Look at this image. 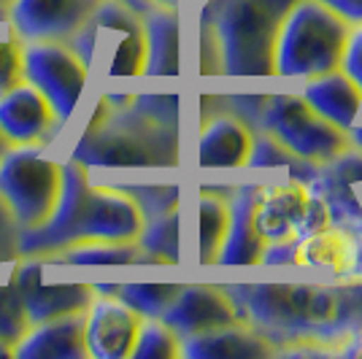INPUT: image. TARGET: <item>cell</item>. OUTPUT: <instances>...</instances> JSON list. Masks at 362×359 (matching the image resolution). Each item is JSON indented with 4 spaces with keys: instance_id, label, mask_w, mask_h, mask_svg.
Returning a JSON list of instances; mask_svg holds the SVG:
<instances>
[{
    "instance_id": "obj_23",
    "label": "cell",
    "mask_w": 362,
    "mask_h": 359,
    "mask_svg": "<svg viewBox=\"0 0 362 359\" xmlns=\"http://www.w3.org/2000/svg\"><path fill=\"white\" fill-rule=\"evenodd\" d=\"M44 265H76V268L141 265V249L138 243H76L57 254L44 257Z\"/></svg>"
},
{
    "instance_id": "obj_16",
    "label": "cell",
    "mask_w": 362,
    "mask_h": 359,
    "mask_svg": "<svg viewBox=\"0 0 362 359\" xmlns=\"http://www.w3.org/2000/svg\"><path fill=\"white\" fill-rule=\"evenodd\" d=\"M300 98L317 111L322 119L341 127V130H351L362 117V87L349 78L341 68L330 71V73L314 76L303 81Z\"/></svg>"
},
{
    "instance_id": "obj_5",
    "label": "cell",
    "mask_w": 362,
    "mask_h": 359,
    "mask_svg": "<svg viewBox=\"0 0 362 359\" xmlns=\"http://www.w3.org/2000/svg\"><path fill=\"white\" fill-rule=\"evenodd\" d=\"M351 22L322 0H295L273 44V78H314L341 68Z\"/></svg>"
},
{
    "instance_id": "obj_39",
    "label": "cell",
    "mask_w": 362,
    "mask_h": 359,
    "mask_svg": "<svg viewBox=\"0 0 362 359\" xmlns=\"http://www.w3.org/2000/svg\"><path fill=\"white\" fill-rule=\"evenodd\" d=\"M8 151H11V141H8V138H6V135L0 133V160H3V157H6V154H8Z\"/></svg>"
},
{
    "instance_id": "obj_42",
    "label": "cell",
    "mask_w": 362,
    "mask_h": 359,
    "mask_svg": "<svg viewBox=\"0 0 362 359\" xmlns=\"http://www.w3.org/2000/svg\"><path fill=\"white\" fill-rule=\"evenodd\" d=\"M197 3H203V0H197Z\"/></svg>"
},
{
    "instance_id": "obj_21",
    "label": "cell",
    "mask_w": 362,
    "mask_h": 359,
    "mask_svg": "<svg viewBox=\"0 0 362 359\" xmlns=\"http://www.w3.org/2000/svg\"><path fill=\"white\" fill-rule=\"evenodd\" d=\"M235 184H200L197 187V265H214V259L219 254V246L227 235L230 225V197H233Z\"/></svg>"
},
{
    "instance_id": "obj_10",
    "label": "cell",
    "mask_w": 362,
    "mask_h": 359,
    "mask_svg": "<svg viewBox=\"0 0 362 359\" xmlns=\"http://www.w3.org/2000/svg\"><path fill=\"white\" fill-rule=\"evenodd\" d=\"M100 0H14L8 22L19 41H60L68 44L92 16Z\"/></svg>"
},
{
    "instance_id": "obj_25",
    "label": "cell",
    "mask_w": 362,
    "mask_h": 359,
    "mask_svg": "<svg viewBox=\"0 0 362 359\" xmlns=\"http://www.w3.org/2000/svg\"><path fill=\"white\" fill-rule=\"evenodd\" d=\"M114 187L122 189L127 197H133L138 211L144 213V222L173 208H181V184H176V181H163V184L160 181L157 184H151V181H119Z\"/></svg>"
},
{
    "instance_id": "obj_33",
    "label": "cell",
    "mask_w": 362,
    "mask_h": 359,
    "mask_svg": "<svg viewBox=\"0 0 362 359\" xmlns=\"http://www.w3.org/2000/svg\"><path fill=\"white\" fill-rule=\"evenodd\" d=\"M322 3H327L330 8H335L351 25L362 22V0H322Z\"/></svg>"
},
{
    "instance_id": "obj_38",
    "label": "cell",
    "mask_w": 362,
    "mask_h": 359,
    "mask_svg": "<svg viewBox=\"0 0 362 359\" xmlns=\"http://www.w3.org/2000/svg\"><path fill=\"white\" fill-rule=\"evenodd\" d=\"M0 359H14V346H8L0 341Z\"/></svg>"
},
{
    "instance_id": "obj_41",
    "label": "cell",
    "mask_w": 362,
    "mask_h": 359,
    "mask_svg": "<svg viewBox=\"0 0 362 359\" xmlns=\"http://www.w3.org/2000/svg\"><path fill=\"white\" fill-rule=\"evenodd\" d=\"M11 3H14V0H0V8H8Z\"/></svg>"
},
{
    "instance_id": "obj_40",
    "label": "cell",
    "mask_w": 362,
    "mask_h": 359,
    "mask_svg": "<svg viewBox=\"0 0 362 359\" xmlns=\"http://www.w3.org/2000/svg\"><path fill=\"white\" fill-rule=\"evenodd\" d=\"M0 22H8V8H0Z\"/></svg>"
},
{
    "instance_id": "obj_13",
    "label": "cell",
    "mask_w": 362,
    "mask_h": 359,
    "mask_svg": "<svg viewBox=\"0 0 362 359\" xmlns=\"http://www.w3.org/2000/svg\"><path fill=\"white\" fill-rule=\"evenodd\" d=\"M255 130L235 114L214 111L200 117L195 163L200 170H241L252 151Z\"/></svg>"
},
{
    "instance_id": "obj_6",
    "label": "cell",
    "mask_w": 362,
    "mask_h": 359,
    "mask_svg": "<svg viewBox=\"0 0 362 359\" xmlns=\"http://www.w3.org/2000/svg\"><path fill=\"white\" fill-rule=\"evenodd\" d=\"M62 163L49 157L44 143L11 146L0 160V200L14 213L19 230H35L60 200Z\"/></svg>"
},
{
    "instance_id": "obj_8",
    "label": "cell",
    "mask_w": 362,
    "mask_h": 359,
    "mask_svg": "<svg viewBox=\"0 0 362 359\" xmlns=\"http://www.w3.org/2000/svg\"><path fill=\"white\" fill-rule=\"evenodd\" d=\"M16 286L25 314L33 324L52 322L60 316L84 314L95 300L92 284H74V281H44V259L41 257H19L14 262V273L8 278Z\"/></svg>"
},
{
    "instance_id": "obj_35",
    "label": "cell",
    "mask_w": 362,
    "mask_h": 359,
    "mask_svg": "<svg viewBox=\"0 0 362 359\" xmlns=\"http://www.w3.org/2000/svg\"><path fill=\"white\" fill-rule=\"evenodd\" d=\"M338 357H354V359H362V335H360V338H354V341H349L346 346H341Z\"/></svg>"
},
{
    "instance_id": "obj_18",
    "label": "cell",
    "mask_w": 362,
    "mask_h": 359,
    "mask_svg": "<svg viewBox=\"0 0 362 359\" xmlns=\"http://www.w3.org/2000/svg\"><path fill=\"white\" fill-rule=\"evenodd\" d=\"M84 314L33 324L14 346V359H87Z\"/></svg>"
},
{
    "instance_id": "obj_17",
    "label": "cell",
    "mask_w": 362,
    "mask_h": 359,
    "mask_svg": "<svg viewBox=\"0 0 362 359\" xmlns=\"http://www.w3.org/2000/svg\"><path fill=\"white\" fill-rule=\"evenodd\" d=\"M181 357L187 359H271L273 348L255 327L235 322L225 327L197 332L181 341Z\"/></svg>"
},
{
    "instance_id": "obj_12",
    "label": "cell",
    "mask_w": 362,
    "mask_h": 359,
    "mask_svg": "<svg viewBox=\"0 0 362 359\" xmlns=\"http://www.w3.org/2000/svg\"><path fill=\"white\" fill-rule=\"evenodd\" d=\"M141 316L119 298L95 295L84 311V343L92 359H130L136 346Z\"/></svg>"
},
{
    "instance_id": "obj_9",
    "label": "cell",
    "mask_w": 362,
    "mask_h": 359,
    "mask_svg": "<svg viewBox=\"0 0 362 359\" xmlns=\"http://www.w3.org/2000/svg\"><path fill=\"white\" fill-rule=\"evenodd\" d=\"M311 200V187L298 176L257 181L255 225L265 243L303 238V216Z\"/></svg>"
},
{
    "instance_id": "obj_2",
    "label": "cell",
    "mask_w": 362,
    "mask_h": 359,
    "mask_svg": "<svg viewBox=\"0 0 362 359\" xmlns=\"http://www.w3.org/2000/svg\"><path fill=\"white\" fill-rule=\"evenodd\" d=\"M71 160L87 170H173L181 165V95L133 92L124 105L98 100Z\"/></svg>"
},
{
    "instance_id": "obj_28",
    "label": "cell",
    "mask_w": 362,
    "mask_h": 359,
    "mask_svg": "<svg viewBox=\"0 0 362 359\" xmlns=\"http://www.w3.org/2000/svg\"><path fill=\"white\" fill-rule=\"evenodd\" d=\"M28 329H30V319L25 314V305H22L16 286L11 281L0 284V341L16 346L25 338Z\"/></svg>"
},
{
    "instance_id": "obj_37",
    "label": "cell",
    "mask_w": 362,
    "mask_h": 359,
    "mask_svg": "<svg viewBox=\"0 0 362 359\" xmlns=\"http://www.w3.org/2000/svg\"><path fill=\"white\" fill-rule=\"evenodd\" d=\"M349 141H351V146H354V149L362 151V124H360V122H357V124L349 130Z\"/></svg>"
},
{
    "instance_id": "obj_20",
    "label": "cell",
    "mask_w": 362,
    "mask_h": 359,
    "mask_svg": "<svg viewBox=\"0 0 362 359\" xmlns=\"http://www.w3.org/2000/svg\"><path fill=\"white\" fill-rule=\"evenodd\" d=\"M146 38V78L181 76V8H149L141 14Z\"/></svg>"
},
{
    "instance_id": "obj_27",
    "label": "cell",
    "mask_w": 362,
    "mask_h": 359,
    "mask_svg": "<svg viewBox=\"0 0 362 359\" xmlns=\"http://www.w3.org/2000/svg\"><path fill=\"white\" fill-rule=\"evenodd\" d=\"M181 357V341L160 319H144L138 329L130 359H176Z\"/></svg>"
},
{
    "instance_id": "obj_19",
    "label": "cell",
    "mask_w": 362,
    "mask_h": 359,
    "mask_svg": "<svg viewBox=\"0 0 362 359\" xmlns=\"http://www.w3.org/2000/svg\"><path fill=\"white\" fill-rule=\"evenodd\" d=\"M292 268H311L330 273L332 281L351 278L354 273V240L344 227L327 225L295 240Z\"/></svg>"
},
{
    "instance_id": "obj_11",
    "label": "cell",
    "mask_w": 362,
    "mask_h": 359,
    "mask_svg": "<svg viewBox=\"0 0 362 359\" xmlns=\"http://www.w3.org/2000/svg\"><path fill=\"white\" fill-rule=\"evenodd\" d=\"M160 322H165L179 341H184L197 332L235 324L241 316L222 284H181L179 295L160 316Z\"/></svg>"
},
{
    "instance_id": "obj_3",
    "label": "cell",
    "mask_w": 362,
    "mask_h": 359,
    "mask_svg": "<svg viewBox=\"0 0 362 359\" xmlns=\"http://www.w3.org/2000/svg\"><path fill=\"white\" fill-rule=\"evenodd\" d=\"M144 213L114 184H92L84 165L62 163L60 200L52 216L19 235V257H52L76 243H136Z\"/></svg>"
},
{
    "instance_id": "obj_24",
    "label": "cell",
    "mask_w": 362,
    "mask_h": 359,
    "mask_svg": "<svg viewBox=\"0 0 362 359\" xmlns=\"http://www.w3.org/2000/svg\"><path fill=\"white\" fill-rule=\"evenodd\" d=\"M249 170H284L289 176H298V179L308 181L314 176L317 165L298 160L289 149H284L273 135L268 133H255L252 141V151H249V160H246Z\"/></svg>"
},
{
    "instance_id": "obj_1",
    "label": "cell",
    "mask_w": 362,
    "mask_h": 359,
    "mask_svg": "<svg viewBox=\"0 0 362 359\" xmlns=\"http://www.w3.org/2000/svg\"><path fill=\"white\" fill-rule=\"evenodd\" d=\"M243 324L255 327L279 351L295 343L332 348L362 335V278L330 284H222Z\"/></svg>"
},
{
    "instance_id": "obj_22",
    "label": "cell",
    "mask_w": 362,
    "mask_h": 359,
    "mask_svg": "<svg viewBox=\"0 0 362 359\" xmlns=\"http://www.w3.org/2000/svg\"><path fill=\"white\" fill-rule=\"evenodd\" d=\"M136 243L141 265H181V208L146 219Z\"/></svg>"
},
{
    "instance_id": "obj_36",
    "label": "cell",
    "mask_w": 362,
    "mask_h": 359,
    "mask_svg": "<svg viewBox=\"0 0 362 359\" xmlns=\"http://www.w3.org/2000/svg\"><path fill=\"white\" fill-rule=\"evenodd\" d=\"M92 289H95V295H100V298H117L119 284H92Z\"/></svg>"
},
{
    "instance_id": "obj_34",
    "label": "cell",
    "mask_w": 362,
    "mask_h": 359,
    "mask_svg": "<svg viewBox=\"0 0 362 359\" xmlns=\"http://www.w3.org/2000/svg\"><path fill=\"white\" fill-rule=\"evenodd\" d=\"M187 0H124V6L136 14H144L149 8H181Z\"/></svg>"
},
{
    "instance_id": "obj_15",
    "label": "cell",
    "mask_w": 362,
    "mask_h": 359,
    "mask_svg": "<svg viewBox=\"0 0 362 359\" xmlns=\"http://www.w3.org/2000/svg\"><path fill=\"white\" fill-rule=\"evenodd\" d=\"M255 192L257 181H238L230 197V225L227 235L219 246L214 265L227 268H252L259 265L265 252V238L257 233L255 225Z\"/></svg>"
},
{
    "instance_id": "obj_31",
    "label": "cell",
    "mask_w": 362,
    "mask_h": 359,
    "mask_svg": "<svg viewBox=\"0 0 362 359\" xmlns=\"http://www.w3.org/2000/svg\"><path fill=\"white\" fill-rule=\"evenodd\" d=\"M19 235L22 230L16 225L14 213L0 200V265L19 259Z\"/></svg>"
},
{
    "instance_id": "obj_7",
    "label": "cell",
    "mask_w": 362,
    "mask_h": 359,
    "mask_svg": "<svg viewBox=\"0 0 362 359\" xmlns=\"http://www.w3.org/2000/svg\"><path fill=\"white\" fill-rule=\"evenodd\" d=\"M22 68L25 81L44 95L57 122H71L90 78V68L74 49L60 41H28L22 49Z\"/></svg>"
},
{
    "instance_id": "obj_29",
    "label": "cell",
    "mask_w": 362,
    "mask_h": 359,
    "mask_svg": "<svg viewBox=\"0 0 362 359\" xmlns=\"http://www.w3.org/2000/svg\"><path fill=\"white\" fill-rule=\"evenodd\" d=\"M22 49H25V41H19L16 35L0 38V95H6L25 81Z\"/></svg>"
},
{
    "instance_id": "obj_30",
    "label": "cell",
    "mask_w": 362,
    "mask_h": 359,
    "mask_svg": "<svg viewBox=\"0 0 362 359\" xmlns=\"http://www.w3.org/2000/svg\"><path fill=\"white\" fill-rule=\"evenodd\" d=\"M197 73L200 76H222V54L214 28L209 19L197 14Z\"/></svg>"
},
{
    "instance_id": "obj_14",
    "label": "cell",
    "mask_w": 362,
    "mask_h": 359,
    "mask_svg": "<svg viewBox=\"0 0 362 359\" xmlns=\"http://www.w3.org/2000/svg\"><path fill=\"white\" fill-rule=\"evenodd\" d=\"M60 127L62 124L54 117L52 105L28 81L0 95V133L11 141V146H46L60 133Z\"/></svg>"
},
{
    "instance_id": "obj_26",
    "label": "cell",
    "mask_w": 362,
    "mask_h": 359,
    "mask_svg": "<svg viewBox=\"0 0 362 359\" xmlns=\"http://www.w3.org/2000/svg\"><path fill=\"white\" fill-rule=\"evenodd\" d=\"M181 284H119L117 298L130 305L141 319H160L179 295Z\"/></svg>"
},
{
    "instance_id": "obj_32",
    "label": "cell",
    "mask_w": 362,
    "mask_h": 359,
    "mask_svg": "<svg viewBox=\"0 0 362 359\" xmlns=\"http://www.w3.org/2000/svg\"><path fill=\"white\" fill-rule=\"evenodd\" d=\"M341 71L362 87V22L351 25V30H349L344 57H341Z\"/></svg>"
},
{
    "instance_id": "obj_4",
    "label": "cell",
    "mask_w": 362,
    "mask_h": 359,
    "mask_svg": "<svg viewBox=\"0 0 362 359\" xmlns=\"http://www.w3.org/2000/svg\"><path fill=\"white\" fill-rule=\"evenodd\" d=\"M295 0H203L197 14L214 28L222 76L273 78V44Z\"/></svg>"
},
{
    "instance_id": "obj_43",
    "label": "cell",
    "mask_w": 362,
    "mask_h": 359,
    "mask_svg": "<svg viewBox=\"0 0 362 359\" xmlns=\"http://www.w3.org/2000/svg\"><path fill=\"white\" fill-rule=\"evenodd\" d=\"M122 3H124V0H122Z\"/></svg>"
}]
</instances>
